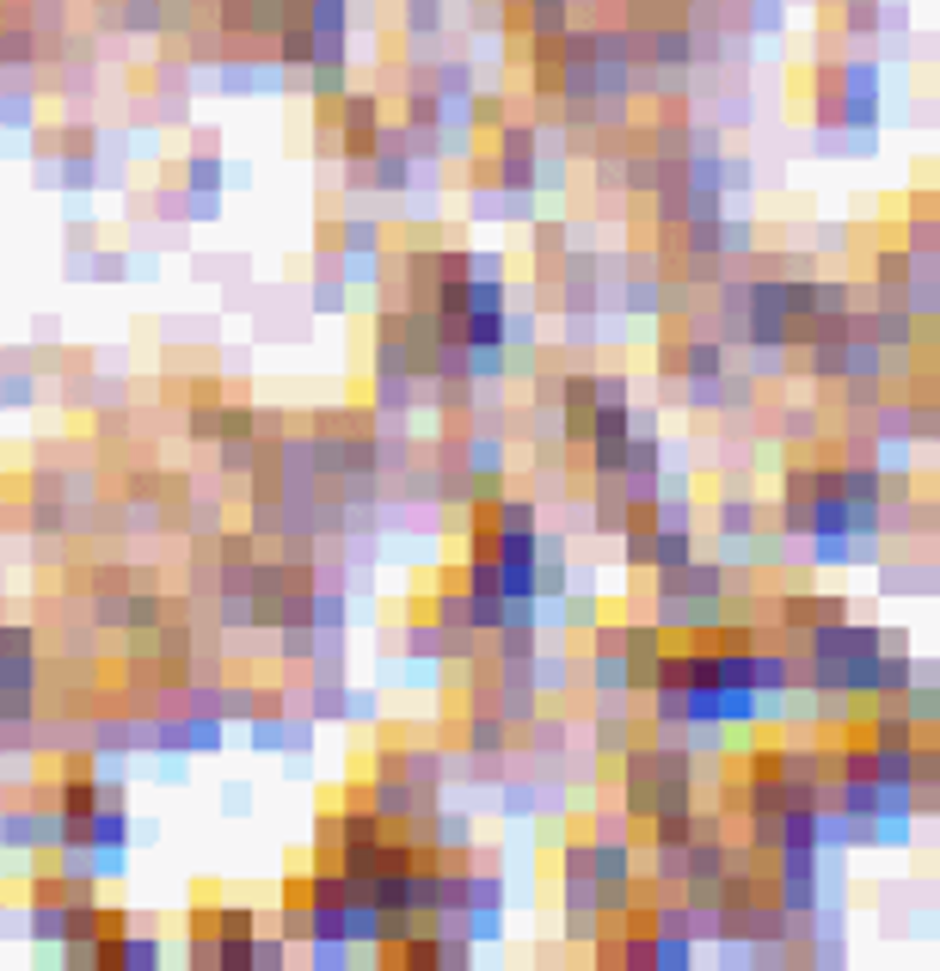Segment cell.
<instances>
[{
	"label": "cell",
	"mask_w": 940,
	"mask_h": 971,
	"mask_svg": "<svg viewBox=\"0 0 940 971\" xmlns=\"http://www.w3.org/2000/svg\"><path fill=\"white\" fill-rule=\"evenodd\" d=\"M817 431H824V419H817V407H787V419H781V437H787V449H812L817 443Z\"/></svg>",
	"instance_id": "obj_5"
},
{
	"label": "cell",
	"mask_w": 940,
	"mask_h": 971,
	"mask_svg": "<svg viewBox=\"0 0 940 971\" xmlns=\"http://www.w3.org/2000/svg\"><path fill=\"white\" fill-rule=\"evenodd\" d=\"M935 584V566H885V591L904 596V591H928Z\"/></svg>",
	"instance_id": "obj_7"
},
{
	"label": "cell",
	"mask_w": 940,
	"mask_h": 971,
	"mask_svg": "<svg viewBox=\"0 0 940 971\" xmlns=\"http://www.w3.org/2000/svg\"><path fill=\"white\" fill-rule=\"evenodd\" d=\"M247 966L283 971V966H289V940H283V935H252V959H247Z\"/></svg>",
	"instance_id": "obj_8"
},
{
	"label": "cell",
	"mask_w": 940,
	"mask_h": 971,
	"mask_svg": "<svg viewBox=\"0 0 940 971\" xmlns=\"http://www.w3.org/2000/svg\"><path fill=\"white\" fill-rule=\"evenodd\" d=\"M167 621V596L141 591V596H124V627H141V633H154Z\"/></svg>",
	"instance_id": "obj_4"
},
{
	"label": "cell",
	"mask_w": 940,
	"mask_h": 971,
	"mask_svg": "<svg viewBox=\"0 0 940 971\" xmlns=\"http://www.w3.org/2000/svg\"><path fill=\"white\" fill-rule=\"evenodd\" d=\"M179 185H185L191 197H209V191H221V155L197 148V155L185 160V179H179Z\"/></svg>",
	"instance_id": "obj_3"
},
{
	"label": "cell",
	"mask_w": 940,
	"mask_h": 971,
	"mask_svg": "<svg viewBox=\"0 0 940 971\" xmlns=\"http://www.w3.org/2000/svg\"><path fill=\"white\" fill-rule=\"evenodd\" d=\"M504 117H511V99H504V93H468V124L498 129Z\"/></svg>",
	"instance_id": "obj_6"
},
{
	"label": "cell",
	"mask_w": 940,
	"mask_h": 971,
	"mask_svg": "<svg viewBox=\"0 0 940 971\" xmlns=\"http://www.w3.org/2000/svg\"><path fill=\"white\" fill-rule=\"evenodd\" d=\"M32 111H37V105H32V93H13V87H0V124H7V129H25V124H32Z\"/></svg>",
	"instance_id": "obj_10"
},
{
	"label": "cell",
	"mask_w": 940,
	"mask_h": 971,
	"mask_svg": "<svg viewBox=\"0 0 940 971\" xmlns=\"http://www.w3.org/2000/svg\"><path fill=\"white\" fill-rule=\"evenodd\" d=\"M160 966V940L154 935H124V971H148Z\"/></svg>",
	"instance_id": "obj_9"
},
{
	"label": "cell",
	"mask_w": 940,
	"mask_h": 971,
	"mask_svg": "<svg viewBox=\"0 0 940 971\" xmlns=\"http://www.w3.org/2000/svg\"><path fill=\"white\" fill-rule=\"evenodd\" d=\"M621 799L627 818H664L695 806V763L676 744H627L621 751Z\"/></svg>",
	"instance_id": "obj_1"
},
{
	"label": "cell",
	"mask_w": 940,
	"mask_h": 971,
	"mask_svg": "<svg viewBox=\"0 0 940 971\" xmlns=\"http://www.w3.org/2000/svg\"><path fill=\"white\" fill-rule=\"evenodd\" d=\"M713 523H720V541L744 548V541L756 535V523H763V517H756V504H750V499H725V504H720V517H713Z\"/></svg>",
	"instance_id": "obj_2"
}]
</instances>
